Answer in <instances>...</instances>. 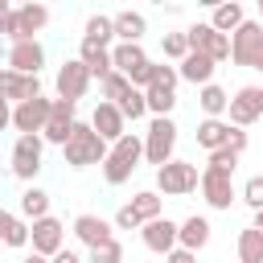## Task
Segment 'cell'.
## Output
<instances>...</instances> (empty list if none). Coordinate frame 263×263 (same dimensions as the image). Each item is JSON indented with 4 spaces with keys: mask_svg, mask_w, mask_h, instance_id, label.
<instances>
[{
    "mask_svg": "<svg viewBox=\"0 0 263 263\" xmlns=\"http://www.w3.org/2000/svg\"><path fill=\"white\" fill-rule=\"evenodd\" d=\"M140 160H144V136H136V132L115 136V140L107 144V156L99 160L103 181H107V185H127L132 173L140 168Z\"/></svg>",
    "mask_w": 263,
    "mask_h": 263,
    "instance_id": "1",
    "label": "cell"
},
{
    "mask_svg": "<svg viewBox=\"0 0 263 263\" xmlns=\"http://www.w3.org/2000/svg\"><path fill=\"white\" fill-rule=\"evenodd\" d=\"M103 156H107V140L90 127V119H86V123L74 119V127H70V136H66V144H62V160H66L70 168H90V164H99Z\"/></svg>",
    "mask_w": 263,
    "mask_h": 263,
    "instance_id": "2",
    "label": "cell"
},
{
    "mask_svg": "<svg viewBox=\"0 0 263 263\" xmlns=\"http://www.w3.org/2000/svg\"><path fill=\"white\" fill-rule=\"evenodd\" d=\"M45 164V136L41 132H16L12 152H8V173L16 181H33Z\"/></svg>",
    "mask_w": 263,
    "mask_h": 263,
    "instance_id": "3",
    "label": "cell"
},
{
    "mask_svg": "<svg viewBox=\"0 0 263 263\" xmlns=\"http://www.w3.org/2000/svg\"><path fill=\"white\" fill-rule=\"evenodd\" d=\"M230 62L263 74V21L242 16V25L230 29Z\"/></svg>",
    "mask_w": 263,
    "mask_h": 263,
    "instance_id": "4",
    "label": "cell"
},
{
    "mask_svg": "<svg viewBox=\"0 0 263 263\" xmlns=\"http://www.w3.org/2000/svg\"><path fill=\"white\" fill-rule=\"evenodd\" d=\"M197 177H201V168L189 164V160H177V156H168L164 164H156V189L164 197H189L197 189Z\"/></svg>",
    "mask_w": 263,
    "mask_h": 263,
    "instance_id": "5",
    "label": "cell"
},
{
    "mask_svg": "<svg viewBox=\"0 0 263 263\" xmlns=\"http://www.w3.org/2000/svg\"><path fill=\"white\" fill-rule=\"evenodd\" d=\"M177 123L173 115H152L148 119V132H144V160L148 164H164L173 152H177Z\"/></svg>",
    "mask_w": 263,
    "mask_h": 263,
    "instance_id": "6",
    "label": "cell"
},
{
    "mask_svg": "<svg viewBox=\"0 0 263 263\" xmlns=\"http://www.w3.org/2000/svg\"><path fill=\"white\" fill-rule=\"evenodd\" d=\"M197 189H201V197H205L210 210H230V205L238 201V189H234V173H230V168L205 164L201 177H197Z\"/></svg>",
    "mask_w": 263,
    "mask_h": 263,
    "instance_id": "7",
    "label": "cell"
},
{
    "mask_svg": "<svg viewBox=\"0 0 263 263\" xmlns=\"http://www.w3.org/2000/svg\"><path fill=\"white\" fill-rule=\"evenodd\" d=\"M49 29V8L41 0H29V4H12V16H8V41H21V37H41Z\"/></svg>",
    "mask_w": 263,
    "mask_h": 263,
    "instance_id": "8",
    "label": "cell"
},
{
    "mask_svg": "<svg viewBox=\"0 0 263 263\" xmlns=\"http://www.w3.org/2000/svg\"><path fill=\"white\" fill-rule=\"evenodd\" d=\"M148 53L140 41H111V66L132 78V86H148Z\"/></svg>",
    "mask_w": 263,
    "mask_h": 263,
    "instance_id": "9",
    "label": "cell"
},
{
    "mask_svg": "<svg viewBox=\"0 0 263 263\" xmlns=\"http://www.w3.org/2000/svg\"><path fill=\"white\" fill-rule=\"evenodd\" d=\"M185 41H189V49H201V53H210L214 62H230V33L214 29L210 21L189 25V29H185Z\"/></svg>",
    "mask_w": 263,
    "mask_h": 263,
    "instance_id": "10",
    "label": "cell"
},
{
    "mask_svg": "<svg viewBox=\"0 0 263 263\" xmlns=\"http://www.w3.org/2000/svg\"><path fill=\"white\" fill-rule=\"evenodd\" d=\"M66 242V226L53 218V214H41L29 222V247L37 259H53V251Z\"/></svg>",
    "mask_w": 263,
    "mask_h": 263,
    "instance_id": "11",
    "label": "cell"
},
{
    "mask_svg": "<svg viewBox=\"0 0 263 263\" xmlns=\"http://www.w3.org/2000/svg\"><path fill=\"white\" fill-rule=\"evenodd\" d=\"M226 119L238 127H251L263 119V86H238L226 103Z\"/></svg>",
    "mask_w": 263,
    "mask_h": 263,
    "instance_id": "12",
    "label": "cell"
},
{
    "mask_svg": "<svg viewBox=\"0 0 263 263\" xmlns=\"http://www.w3.org/2000/svg\"><path fill=\"white\" fill-rule=\"evenodd\" d=\"M74 99H49V115H45V123H41V136H45V144H66V136H70V127H74Z\"/></svg>",
    "mask_w": 263,
    "mask_h": 263,
    "instance_id": "13",
    "label": "cell"
},
{
    "mask_svg": "<svg viewBox=\"0 0 263 263\" xmlns=\"http://www.w3.org/2000/svg\"><path fill=\"white\" fill-rule=\"evenodd\" d=\"M53 90L62 95V99H82L86 90H90V70H86V62L82 58H70V62H62L58 66V78H53Z\"/></svg>",
    "mask_w": 263,
    "mask_h": 263,
    "instance_id": "14",
    "label": "cell"
},
{
    "mask_svg": "<svg viewBox=\"0 0 263 263\" xmlns=\"http://www.w3.org/2000/svg\"><path fill=\"white\" fill-rule=\"evenodd\" d=\"M140 242H144L152 255H164L168 247H177V222H173V218H164V214H156V218L140 222Z\"/></svg>",
    "mask_w": 263,
    "mask_h": 263,
    "instance_id": "15",
    "label": "cell"
},
{
    "mask_svg": "<svg viewBox=\"0 0 263 263\" xmlns=\"http://www.w3.org/2000/svg\"><path fill=\"white\" fill-rule=\"evenodd\" d=\"M0 95H4L8 103L33 99V95H41V74H25V70L4 66V70H0Z\"/></svg>",
    "mask_w": 263,
    "mask_h": 263,
    "instance_id": "16",
    "label": "cell"
},
{
    "mask_svg": "<svg viewBox=\"0 0 263 263\" xmlns=\"http://www.w3.org/2000/svg\"><path fill=\"white\" fill-rule=\"evenodd\" d=\"M8 66H12V70H25V74H41V66H45V45H41L37 37L12 41V45H8Z\"/></svg>",
    "mask_w": 263,
    "mask_h": 263,
    "instance_id": "17",
    "label": "cell"
},
{
    "mask_svg": "<svg viewBox=\"0 0 263 263\" xmlns=\"http://www.w3.org/2000/svg\"><path fill=\"white\" fill-rule=\"evenodd\" d=\"M90 127L111 144L115 136H123L127 132V119H123V111H119V103H111V99H99L95 103V111H90Z\"/></svg>",
    "mask_w": 263,
    "mask_h": 263,
    "instance_id": "18",
    "label": "cell"
},
{
    "mask_svg": "<svg viewBox=\"0 0 263 263\" xmlns=\"http://www.w3.org/2000/svg\"><path fill=\"white\" fill-rule=\"evenodd\" d=\"M45 115H49V99L45 95H33V99L12 103V127L16 132H41Z\"/></svg>",
    "mask_w": 263,
    "mask_h": 263,
    "instance_id": "19",
    "label": "cell"
},
{
    "mask_svg": "<svg viewBox=\"0 0 263 263\" xmlns=\"http://www.w3.org/2000/svg\"><path fill=\"white\" fill-rule=\"evenodd\" d=\"M177 74H181V82L201 86V82H210V78L218 74V62H214L210 53H201V49H185V58L177 62Z\"/></svg>",
    "mask_w": 263,
    "mask_h": 263,
    "instance_id": "20",
    "label": "cell"
},
{
    "mask_svg": "<svg viewBox=\"0 0 263 263\" xmlns=\"http://www.w3.org/2000/svg\"><path fill=\"white\" fill-rule=\"evenodd\" d=\"M115 234V222H107V218H99V214H78L74 218V238L90 251V247H99V242H107Z\"/></svg>",
    "mask_w": 263,
    "mask_h": 263,
    "instance_id": "21",
    "label": "cell"
},
{
    "mask_svg": "<svg viewBox=\"0 0 263 263\" xmlns=\"http://www.w3.org/2000/svg\"><path fill=\"white\" fill-rule=\"evenodd\" d=\"M210 218L205 214H189L185 222H177V242L181 247H189V251H201L205 242H210Z\"/></svg>",
    "mask_w": 263,
    "mask_h": 263,
    "instance_id": "22",
    "label": "cell"
},
{
    "mask_svg": "<svg viewBox=\"0 0 263 263\" xmlns=\"http://www.w3.org/2000/svg\"><path fill=\"white\" fill-rule=\"evenodd\" d=\"M111 21H115V41H144V33H148V16L136 8H123Z\"/></svg>",
    "mask_w": 263,
    "mask_h": 263,
    "instance_id": "23",
    "label": "cell"
},
{
    "mask_svg": "<svg viewBox=\"0 0 263 263\" xmlns=\"http://www.w3.org/2000/svg\"><path fill=\"white\" fill-rule=\"evenodd\" d=\"M78 58L86 62L90 78H103V74L111 70V45H99V41H90V37H82V45H78Z\"/></svg>",
    "mask_w": 263,
    "mask_h": 263,
    "instance_id": "24",
    "label": "cell"
},
{
    "mask_svg": "<svg viewBox=\"0 0 263 263\" xmlns=\"http://www.w3.org/2000/svg\"><path fill=\"white\" fill-rule=\"evenodd\" d=\"M197 148H218V144H226V136H230V119H222V115H205L201 123H197Z\"/></svg>",
    "mask_w": 263,
    "mask_h": 263,
    "instance_id": "25",
    "label": "cell"
},
{
    "mask_svg": "<svg viewBox=\"0 0 263 263\" xmlns=\"http://www.w3.org/2000/svg\"><path fill=\"white\" fill-rule=\"evenodd\" d=\"M16 214L21 218H41V214H49V193L41 189V185H33V181H25V189H21V201H16Z\"/></svg>",
    "mask_w": 263,
    "mask_h": 263,
    "instance_id": "26",
    "label": "cell"
},
{
    "mask_svg": "<svg viewBox=\"0 0 263 263\" xmlns=\"http://www.w3.org/2000/svg\"><path fill=\"white\" fill-rule=\"evenodd\" d=\"M234 251H238V263H263V230H259L255 222H251L247 230H238Z\"/></svg>",
    "mask_w": 263,
    "mask_h": 263,
    "instance_id": "27",
    "label": "cell"
},
{
    "mask_svg": "<svg viewBox=\"0 0 263 263\" xmlns=\"http://www.w3.org/2000/svg\"><path fill=\"white\" fill-rule=\"evenodd\" d=\"M226 103H230V90H222L214 78L197 86V107H201V115H226Z\"/></svg>",
    "mask_w": 263,
    "mask_h": 263,
    "instance_id": "28",
    "label": "cell"
},
{
    "mask_svg": "<svg viewBox=\"0 0 263 263\" xmlns=\"http://www.w3.org/2000/svg\"><path fill=\"white\" fill-rule=\"evenodd\" d=\"M242 16H247V12H242V4H238V0H222V4H214V8H210V25H214V29H222V33L238 29V25H242Z\"/></svg>",
    "mask_w": 263,
    "mask_h": 263,
    "instance_id": "29",
    "label": "cell"
},
{
    "mask_svg": "<svg viewBox=\"0 0 263 263\" xmlns=\"http://www.w3.org/2000/svg\"><path fill=\"white\" fill-rule=\"evenodd\" d=\"M115 103H119V111H123V119H127V123H136V119H144V115H148V99H144V86H127V90H123Z\"/></svg>",
    "mask_w": 263,
    "mask_h": 263,
    "instance_id": "30",
    "label": "cell"
},
{
    "mask_svg": "<svg viewBox=\"0 0 263 263\" xmlns=\"http://www.w3.org/2000/svg\"><path fill=\"white\" fill-rule=\"evenodd\" d=\"M82 37H90V41H99V45H111V41H115V21L103 16V12H90L86 25H82Z\"/></svg>",
    "mask_w": 263,
    "mask_h": 263,
    "instance_id": "31",
    "label": "cell"
},
{
    "mask_svg": "<svg viewBox=\"0 0 263 263\" xmlns=\"http://www.w3.org/2000/svg\"><path fill=\"white\" fill-rule=\"evenodd\" d=\"M144 99H148V115H173L177 107V90L168 86H144Z\"/></svg>",
    "mask_w": 263,
    "mask_h": 263,
    "instance_id": "32",
    "label": "cell"
},
{
    "mask_svg": "<svg viewBox=\"0 0 263 263\" xmlns=\"http://www.w3.org/2000/svg\"><path fill=\"white\" fill-rule=\"evenodd\" d=\"M136 214H140V222H148V218H156V214H164V201H160V189H140L132 201H127Z\"/></svg>",
    "mask_w": 263,
    "mask_h": 263,
    "instance_id": "33",
    "label": "cell"
},
{
    "mask_svg": "<svg viewBox=\"0 0 263 263\" xmlns=\"http://www.w3.org/2000/svg\"><path fill=\"white\" fill-rule=\"evenodd\" d=\"M177 82H181V74H177L173 62H148V86H168V90H177Z\"/></svg>",
    "mask_w": 263,
    "mask_h": 263,
    "instance_id": "34",
    "label": "cell"
},
{
    "mask_svg": "<svg viewBox=\"0 0 263 263\" xmlns=\"http://www.w3.org/2000/svg\"><path fill=\"white\" fill-rule=\"evenodd\" d=\"M127 86H132V78H127L123 70H115V66H111V70L99 78V95H103V99H111V103H115V99H119Z\"/></svg>",
    "mask_w": 263,
    "mask_h": 263,
    "instance_id": "35",
    "label": "cell"
},
{
    "mask_svg": "<svg viewBox=\"0 0 263 263\" xmlns=\"http://www.w3.org/2000/svg\"><path fill=\"white\" fill-rule=\"evenodd\" d=\"M185 49H189L185 29H177V33H160V53H164L168 62H181V58H185Z\"/></svg>",
    "mask_w": 263,
    "mask_h": 263,
    "instance_id": "36",
    "label": "cell"
},
{
    "mask_svg": "<svg viewBox=\"0 0 263 263\" xmlns=\"http://www.w3.org/2000/svg\"><path fill=\"white\" fill-rule=\"evenodd\" d=\"M4 247H12V251H21V247H29V218H12L8 222V230H4Z\"/></svg>",
    "mask_w": 263,
    "mask_h": 263,
    "instance_id": "37",
    "label": "cell"
},
{
    "mask_svg": "<svg viewBox=\"0 0 263 263\" xmlns=\"http://www.w3.org/2000/svg\"><path fill=\"white\" fill-rule=\"evenodd\" d=\"M86 255H90V263H119V259H123V247H119V238L111 234L107 242H99V247H90Z\"/></svg>",
    "mask_w": 263,
    "mask_h": 263,
    "instance_id": "38",
    "label": "cell"
},
{
    "mask_svg": "<svg viewBox=\"0 0 263 263\" xmlns=\"http://www.w3.org/2000/svg\"><path fill=\"white\" fill-rule=\"evenodd\" d=\"M238 156H242V152H234L230 144H218V148H210V160H205V164H214V168H230V173H234V168H238Z\"/></svg>",
    "mask_w": 263,
    "mask_h": 263,
    "instance_id": "39",
    "label": "cell"
},
{
    "mask_svg": "<svg viewBox=\"0 0 263 263\" xmlns=\"http://www.w3.org/2000/svg\"><path fill=\"white\" fill-rule=\"evenodd\" d=\"M238 197H242L251 210H259V205H263V173L247 177V181H242V189H238Z\"/></svg>",
    "mask_w": 263,
    "mask_h": 263,
    "instance_id": "40",
    "label": "cell"
},
{
    "mask_svg": "<svg viewBox=\"0 0 263 263\" xmlns=\"http://www.w3.org/2000/svg\"><path fill=\"white\" fill-rule=\"evenodd\" d=\"M111 222H115V230H140V214H136L132 205H119Z\"/></svg>",
    "mask_w": 263,
    "mask_h": 263,
    "instance_id": "41",
    "label": "cell"
},
{
    "mask_svg": "<svg viewBox=\"0 0 263 263\" xmlns=\"http://www.w3.org/2000/svg\"><path fill=\"white\" fill-rule=\"evenodd\" d=\"M226 144H230L234 152H247V127H238V123H230V136H226Z\"/></svg>",
    "mask_w": 263,
    "mask_h": 263,
    "instance_id": "42",
    "label": "cell"
},
{
    "mask_svg": "<svg viewBox=\"0 0 263 263\" xmlns=\"http://www.w3.org/2000/svg\"><path fill=\"white\" fill-rule=\"evenodd\" d=\"M53 259H58V263H78V259H82V251H74V247H66V242H62V247L53 251Z\"/></svg>",
    "mask_w": 263,
    "mask_h": 263,
    "instance_id": "43",
    "label": "cell"
},
{
    "mask_svg": "<svg viewBox=\"0 0 263 263\" xmlns=\"http://www.w3.org/2000/svg\"><path fill=\"white\" fill-rule=\"evenodd\" d=\"M4 127H12V103L0 95V132H4Z\"/></svg>",
    "mask_w": 263,
    "mask_h": 263,
    "instance_id": "44",
    "label": "cell"
},
{
    "mask_svg": "<svg viewBox=\"0 0 263 263\" xmlns=\"http://www.w3.org/2000/svg\"><path fill=\"white\" fill-rule=\"evenodd\" d=\"M8 16H12V4H0V37L8 33Z\"/></svg>",
    "mask_w": 263,
    "mask_h": 263,
    "instance_id": "45",
    "label": "cell"
},
{
    "mask_svg": "<svg viewBox=\"0 0 263 263\" xmlns=\"http://www.w3.org/2000/svg\"><path fill=\"white\" fill-rule=\"evenodd\" d=\"M12 218H16V214H12V210H4V205H0V242H4V230H8V222H12Z\"/></svg>",
    "mask_w": 263,
    "mask_h": 263,
    "instance_id": "46",
    "label": "cell"
},
{
    "mask_svg": "<svg viewBox=\"0 0 263 263\" xmlns=\"http://www.w3.org/2000/svg\"><path fill=\"white\" fill-rule=\"evenodd\" d=\"M255 226H259V230H263V205H259V210H255Z\"/></svg>",
    "mask_w": 263,
    "mask_h": 263,
    "instance_id": "47",
    "label": "cell"
},
{
    "mask_svg": "<svg viewBox=\"0 0 263 263\" xmlns=\"http://www.w3.org/2000/svg\"><path fill=\"white\" fill-rule=\"evenodd\" d=\"M197 4H201V8H214V4H222V0H197Z\"/></svg>",
    "mask_w": 263,
    "mask_h": 263,
    "instance_id": "48",
    "label": "cell"
},
{
    "mask_svg": "<svg viewBox=\"0 0 263 263\" xmlns=\"http://www.w3.org/2000/svg\"><path fill=\"white\" fill-rule=\"evenodd\" d=\"M255 4H259V16H263V0H255Z\"/></svg>",
    "mask_w": 263,
    "mask_h": 263,
    "instance_id": "49",
    "label": "cell"
},
{
    "mask_svg": "<svg viewBox=\"0 0 263 263\" xmlns=\"http://www.w3.org/2000/svg\"><path fill=\"white\" fill-rule=\"evenodd\" d=\"M12 4H29V0H12Z\"/></svg>",
    "mask_w": 263,
    "mask_h": 263,
    "instance_id": "50",
    "label": "cell"
},
{
    "mask_svg": "<svg viewBox=\"0 0 263 263\" xmlns=\"http://www.w3.org/2000/svg\"><path fill=\"white\" fill-rule=\"evenodd\" d=\"M0 4H12V0H0Z\"/></svg>",
    "mask_w": 263,
    "mask_h": 263,
    "instance_id": "51",
    "label": "cell"
},
{
    "mask_svg": "<svg viewBox=\"0 0 263 263\" xmlns=\"http://www.w3.org/2000/svg\"><path fill=\"white\" fill-rule=\"evenodd\" d=\"M152 4H164V0H152Z\"/></svg>",
    "mask_w": 263,
    "mask_h": 263,
    "instance_id": "52",
    "label": "cell"
}]
</instances>
